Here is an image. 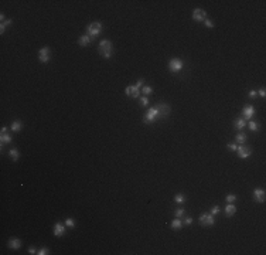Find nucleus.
I'll return each instance as SVG.
<instances>
[{
	"mask_svg": "<svg viewBox=\"0 0 266 255\" xmlns=\"http://www.w3.org/2000/svg\"><path fill=\"white\" fill-rule=\"evenodd\" d=\"M50 54H51V51H50L48 47H43L40 50V53H38V58H40L41 63H48L50 61Z\"/></svg>",
	"mask_w": 266,
	"mask_h": 255,
	"instance_id": "1a4fd4ad",
	"label": "nucleus"
},
{
	"mask_svg": "<svg viewBox=\"0 0 266 255\" xmlns=\"http://www.w3.org/2000/svg\"><path fill=\"white\" fill-rule=\"evenodd\" d=\"M140 104H142V106H146V105H149V99H147L146 96H140Z\"/></svg>",
	"mask_w": 266,
	"mask_h": 255,
	"instance_id": "473e14b6",
	"label": "nucleus"
},
{
	"mask_svg": "<svg viewBox=\"0 0 266 255\" xmlns=\"http://www.w3.org/2000/svg\"><path fill=\"white\" fill-rule=\"evenodd\" d=\"M246 139H248V137H246V135H245V133H242V132L235 136V140H236V143H239V145H243L245 142H246Z\"/></svg>",
	"mask_w": 266,
	"mask_h": 255,
	"instance_id": "412c9836",
	"label": "nucleus"
},
{
	"mask_svg": "<svg viewBox=\"0 0 266 255\" xmlns=\"http://www.w3.org/2000/svg\"><path fill=\"white\" fill-rule=\"evenodd\" d=\"M184 223H186L187 225H190V224L193 223V218H191V217H187L186 220H184Z\"/></svg>",
	"mask_w": 266,
	"mask_h": 255,
	"instance_id": "e433bc0d",
	"label": "nucleus"
},
{
	"mask_svg": "<svg viewBox=\"0 0 266 255\" xmlns=\"http://www.w3.org/2000/svg\"><path fill=\"white\" fill-rule=\"evenodd\" d=\"M54 235L55 237H62L65 234V225L64 224H61V223H57V224H54Z\"/></svg>",
	"mask_w": 266,
	"mask_h": 255,
	"instance_id": "ddd939ff",
	"label": "nucleus"
},
{
	"mask_svg": "<svg viewBox=\"0 0 266 255\" xmlns=\"http://www.w3.org/2000/svg\"><path fill=\"white\" fill-rule=\"evenodd\" d=\"M248 96H249V98H252V99H255V98L258 96V92H256L255 89H250L249 94H248Z\"/></svg>",
	"mask_w": 266,
	"mask_h": 255,
	"instance_id": "2f4dec72",
	"label": "nucleus"
},
{
	"mask_svg": "<svg viewBox=\"0 0 266 255\" xmlns=\"http://www.w3.org/2000/svg\"><path fill=\"white\" fill-rule=\"evenodd\" d=\"M183 61L180 60V58H173V60H170L169 63V71L173 72V74H177L183 70Z\"/></svg>",
	"mask_w": 266,
	"mask_h": 255,
	"instance_id": "7ed1b4c3",
	"label": "nucleus"
},
{
	"mask_svg": "<svg viewBox=\"0 0 266 255\" xmlns=\"http://www.w3.org/2000/svg\"><path fill=\"white\" fill-rule=\"evenodd\" d=\"M159 118H160V113H159V111H157V108H150V109L147 111V113L145 115L143 122H145V123H152V122H154V120L159 119Z\"/></svg>",
	"mask_w": 266,
	"mask_h": 255,
	"instance_id": "20e7f679",
	"label": "nucleus"
},
{
	"mask_svg": "<svg viewBox=\"0 0 266 255\" xmlns=\"http://www.w3.org/2000/svg\"><path fill=\"white\" fill-rule=\"evenodd\" d=\"M204 23H205V26H207L208 28H214V23H212L211 20H208V19H205V20H204Z\"/></svg>",
	"mask_w": 266,
	"mask_h": 255,
	"instance_id": "72a5a7b5",
	"label": "nucleus"
},
{
	"mask_svg": "<svg viewBox=\"0 0 266 255\" xmlns=\"http://www.w3.org/2000/svg\"><path fill=\"white\" fill-rule=\"evenodd\" d=\"M193 19L195 21H204L207 19V11L202 9H195L193 11Z\"/></svg>",
	"mask_w": 266,
	"mask_h": 255,
	"instance_id": "6e6552de",
	"label": "nucleus"
},
{
	"mask_svg": "<svg viewBox=\"0 0 266 255\" xmlns=\"http://www.w3.org/2000/svg\"><path fill=\"white\" fill-rule=\"evenodd\" d=\"M156 108H157V111L160 113V118H166L170 113V106L167 104H159Z\"/></svg>",
	"mask_w": 266,
	"mask_h": 255,
	"instance_id": "f8f14e48",
	"label": "nucleus"
},
{
	"mask_svg": "<svg viewBox=\"0 0 266 255\" xmlns=\"http://www.w3.org/2000/svg\"><path fill=\"white\" fill-rule=\"evenodd\" d=\"M11 140H13V137L9 135V133H1L0 136V142H1V147H3V145L6 143H11Z\"/></svg>",
	"mask_w": 266,
	"mask_h": 255,
	"instance_id": "f3484780",
	"label": "nucleus"
},
{
	"mask_svg": "<svg viewBox=\"0 0 266 255\" xmlns=\"http://www.w3.org/2000/svg\"><path fill=\"white\" fill-rule=\"evenodd\" d=\"M7 132V127L6 126H1V133H6Z\"/></svg>",
	"mask_w": 266,
	"mask_h": 255,
	"instance_id": "58836bf2",
	"label": "nucleus"
},
{
	"mask_svg": "<svg viewBox=\"0 0 266 255\" xmlns=\"http://www.w3.org/2000/svg\"><path fill=\"white\" fill-rule=\"evenodd\" d=\"M99 53L105 58H111L113 54V46L109 40H102L99 43Z\"/></svg>",
	"mask_w": 266,
	"mask_h": 255,
	"instance_id": "f257e3e1",
	"label": "nucleus"
},
{
	"mask_svg": "<svg viewBox=\"0 0 266 255\" xmlns=\"http://www.w3.org/2000/svg\"><path fill=\"white\" fill-rule=\"evenodd\" d=\"M174 215H176V218H181V217L184 215V210H183V208H177V210L174 211Z\"/></svg>",
	"mask_w": 266,
	"mask_h": 255,
	"instance_id": "bb28decb",
	"label": "nucleus"
},
{
	"mask_svg": "<svg viewBox=\"0 0 266 255\" xmlns=\"http://www.w3.org/2000/svg\"><path fill=\"white\" fill-rule=\"evenodd\" d=\"M248 126H249V129L252 130V132H258V130H259V123H256V122H253V120H250V122H249V125H248Z\"/></svg>",
	"mask_w": 266,
	"mask_h": 255,
	"instance_id": "393cba45",
	"label": "nucleus"
},
{
	"mask_svg": "<svg viewBox=\"0 0 266 255\" xmlns=\"http://www.w3.org/2000/svg\"><path fill=\"white\" fill-rule=\"evenodd\" d=\"M181 227H183V223H181L180 218H174V220L171 221V228H173V230H181Z\"/></svg>",
	"mask_w": 266,
	"mask_h": 255,
	"instance_id": "aec40b11",
	"label": "nucleus"
},
{
	"mask_svg": "<svg viewBox=\"0 0 266 255\" xmlns=\"http://www.w3.org/2000/svg\"><path fill=\"white\" fill-rule=\"evenodd\" d=\"M236 153H238V156L241 157V159H248L250 155H252V149L250 147H246V146H238V149H236Z\"/></svg>",
	"mask_w": 266,
	"mask_h": 255,
	"instance_id": "423d86ee",
	"label": "nucleus"
},
{
	"mask_svg": "<svg viewBox=\"0 0 266 255\" xmlns=\"http://www.w3.org/2000/svg\"><path fill=\"white\" fill-rule=\"evenodd\" d=\"M174 201L178 203V204H183L184 201H186V197L183 196V194H176V197H174Z\"/></svg>",
	"mask_w": 266,
	"mask_h": 255,
	"instance_id": "a878e982",
	"label": "nucleus"
},
{
	"mask_svg": "<svg viewBox=\"0 0 266 255\" xmlns=\"http://www.w3.org/2000/svg\"><path fill=\"white\" fill-rule=\"evenodd\" d=\"M91 41H92V37H89L88 34H85V36H81L79 40H78V43H79V46L85 47V46L91 44Z\"/></svg>",
	"mask_w": 266,
	"mask_h": 255,
	"instance_id": "2eb2a0df",
	"label": "nucleus"
},
{
	"mask_svg": "<svg viewBox=\"0 0 266 255\" xmlns=\"http://www.w3.org/2000/svg\"><path fill=\"white\" fill-rule=\"evenodd\" d=\"M65 225L70 227V228H72V227H75V221H74L72 218H67L65 220Z\"/></svg>",
	"mask_w": 266,
	"mask_h": 255,
	"instance_id": "cd10ccee",
	"label": "nucleus"
},
{
	"mask_svg": "<svg viewBox=\"0 0 266 255\" xmlns=\"http://www.w3.org/2000/svg\"><path fill=\"white\" fill-rule=\"evenodd\" d=\"M28 254H31V255L37 254V251H35V248H33V247H30V248H28Z\"/></svg>",
	"mask_w": 266,
	"mask_h": 255,
	"instance_id": "4c0bfd02",
	"label": "nucleus"
},
{
	"mask_svg": "<svg viewBox=\"0 0 266 255\" xmlns=\"http://www.w3.org/2000/svg\"><path fill=\"white\" fill-rule=\"evenodd\" d=\"M87 31H88L89 37H96V36H99V34L102 33V23H99V21L91 23L88 27H87Z\"/></svg>",
	"mask_w": 266,
	"mask_h": 255,
	"instance_id": "f03ea898",
	"label": "nucleus"
},
{
	"mask_svg": "<svg viewBox=\"0 0 266 255\" xmlns=\"http://www.w3.org/2000/svg\"><path fill=\"white\" fill-rule=\"evenodd\" d=\"M253 200L258 203H263L265 201V190L263 189H255L253 190Z\"/></svg>",
	"mask_w": 266,
	"mask_h": 255,
	"instance_id": "9b49d317",
	"label": "nucleus"
},
{
	"mask_svg": "<svg viewBox=\"0 0 266 255\" xmlns=\"http://www.w3.org/2000/svg\"><path fill=\"white\" fill-rule=\"evenodd\" d=\"M10 129H11V132H20V130L23 129V123H21L20 120H14V122L11 123Z\"/></svg>",
	"mask_w": 266,
	"mask_h": 255,
	"instance_id": "a211bd4d",
	"label": "nucleus"
},
{
	"mask_svg": "<svg viewBox=\"0 0 266 255\" xmlns=\"http://www.w3.org/2000/svg\"><path fill=\"white\" fill-rule=\"evenodd\" d=\"M200 223H201L202 225L211 227V225L215 224V218H214V215L211 214V213H204V214L200 215Z\"/></svg>",
	"mask_w": 266,
	"mask_h": 255,
	"instance_id": "39448f33",
	"label": "nucleus"
},
{
	"mask_svg": "<svg viewBox=\"0 0 266 255\" xmlns=\"http://www.w3.org/2000/svg\"><path fill=\"white\" fill-rule=\"evenodd\" d=\"M10 24H11V20H10V19H9V20H4V21H1V26H0V33L3 34V33H4V30L7 28Z\"/></svg>",
	"mask_w": 266,
	"mask_h": 255,
	"instance_id": "5701e85b",
	"label": "nucleus"
},
{
	"mask_svg": "<svg viewBox=\"0 0 266 255\" xmlns=\"http://www.w3.org/2000/svg\"><path fill=\"white\" fill-rule=\"evenodd\" d=\"M219 211H221V208H219V206H214V207H211V214L212 215H217L218 213H219Z\"/></svg>",
	"mask_w": 266,
	"mask_h": 255,
	"instance_id": "c85d7f7f",
	"label": "nucleus"
},
{
	"mask_svg": "<svg viewBox=\"0 0 266 255\" xmlns=\"http://www.w3.org/2000/svg\"><path fill=\"white\" fill-rule=\"evenodd\" d=\"M253 115H255V108H253L252 105H246V106L242 109V116H243V119H250Z\"/></svg>",
	"mask_w": 266,
	"mask_h": 255,
	"instance_id": "9d476101",
	"label": "nucleus"
},
{
	"mask_svg": "<svg viewBox=\"0 0 266 255\" xmlns=\"http://www.w3.org/2000/svg\"><path fill=\"white\" fill-rule=\"evenodd\" d=\"M142 94H145V95H150V94H153V88L147 87V85H143V87H142Z\"/></svg>",
	"mask_w": 266,
	"mask_h": 255,
	"instance_id": "b1692460",
	"label": "nucleus"
},
{
	"mask_svg": "<svg viewBox=\"0 0 266 255\" xmlns=\"http://www.w3.org/2000/svg\"><path fill=\"white\" fill-rule=\"evenodd\" d=\"M228 147H229V149H231V150H236V149H238V145H235V143H229L228 145Z\"/></svg>",
	"mask_w": 266,
	"mask_h": 255,
	"instance_id": "c9c22d12",
	"label": "nucleus"
},
{
	"mask_svg": "<svg viewBox=\"0 0 266 255\" xmlns=\"http://www.w3.org/2000/svg\"><path fill=\"white\" fill-rule=\"evenodd\" d=\"M226 201H228V203H234V201H236V196H235V194H228V196H226Z\"/></svg>",
	"mask_w": 266,
	"mask_h": 255,
	"instance_id": "c756f323",
	"label": "nucleus"
},
{
	"mask_svg": "<svg viewBox=\"0 0 266 255\" xmlns=\"http://www.w3.org/2000/svg\"><path fill=\"white\" fill-rule=\"evenodd\" d=\"M9 248H11V249H20L21 248V241L18 238H10L7 242Z\"/></svg>",
	"mask_w": 266,
	"mask_h": 255,
	"instance_id": "4468645a",
	"label": "nucleus"
},
{
	"mask_svg": "<svg viewBox=\"0 0 266 255\" xmlns=\"http://www.w3.org/2000/svg\"><path fill=\"white\" fill-rule=\"evenodd\" d=\"M37 254L38 255H48L50 251H48V248H41L40 251H37Z\"/></svg>",
	"mask_w": 266,
	"mask_h": 255,
	"instance_id": "7c9ffc66",
	"label": "nucleus"
},
{
	"mask_svg": "<svg viewBox=\"0 0 266 255\" xmlns=\"http://www.w3.org/2000/svg\"><path fill=\"white\" fill-rule=\"evenodd\" d=\"M235 213H236V207H235L232 203H229V204L225 207V215L226 217H232Z\"/></svg>",
	"mask_w": 266,
	"mask_h": 255,
	"instance_id": "dca6fc26",
	"label": "nucleus"
},
{
	"mask_svg": "<svg viewBox=\"0 0 266 255\" xmlns=\"http://www.w3.org/2000/svg\"><path fill=\"white\" fill-rule=\"evenodd\" d=\"M9 155H10V157L13 159V162H17L18 157H20V153L17 149H11V150H9Z\"/></svg>",
	"mask_w": 266,
	"mask_h": 255,
	"instance_id": "4be33fe9",
	"label": "nucleus"
},
{
	"mask_svg": "<svg viewBox=\"0 0 266 255\" xmlns=\"http://www.w3.org/2000/svg\"><path fill=\"white\" fill-rule=\"evenodd\" d=\"M256 92H258V95L260 96V98H265V96H266L265 88H260V89H259V91H256Z\"/></svg>",
	"mask_w": 266,
	"mask_h": 255,
	"instance_id": "f704fd0d",
	"label": "nucleus"
},
{
	"mask_svg": "<svg viewBox=\"0 0 266 255\" xmlns=\"http://www.w3.org/2000/svg\"><path fill=\"white\" fill-rule=\"evenodd\" d=\"M125 92H126V95L129 96V98H140V88L137 87V85H130L125 89Z\"/></svg>",
	"mask_w": 266,
	"mask_h": 255,
	"instance_id": "0eeeda50",
	"label": "nucleus"
},
{
	"mask_svg": "<svg viewBox=\"0 0 266 255\" xmlns=\"http://www.w3.org/2000/svg\"><path fill=\"white\" fill-rule=\"evenodd\" d=\"M234 126L238 129V130H242L243 127L246 126V122H245V119L243 118H239V119H236L234 122Z\"/></svg>",
	"mask_w": 266,
	"mask_h": 255,
	"instance_id": "6ab92c4d",
	"label": "nucleus"
}]
</instances>
